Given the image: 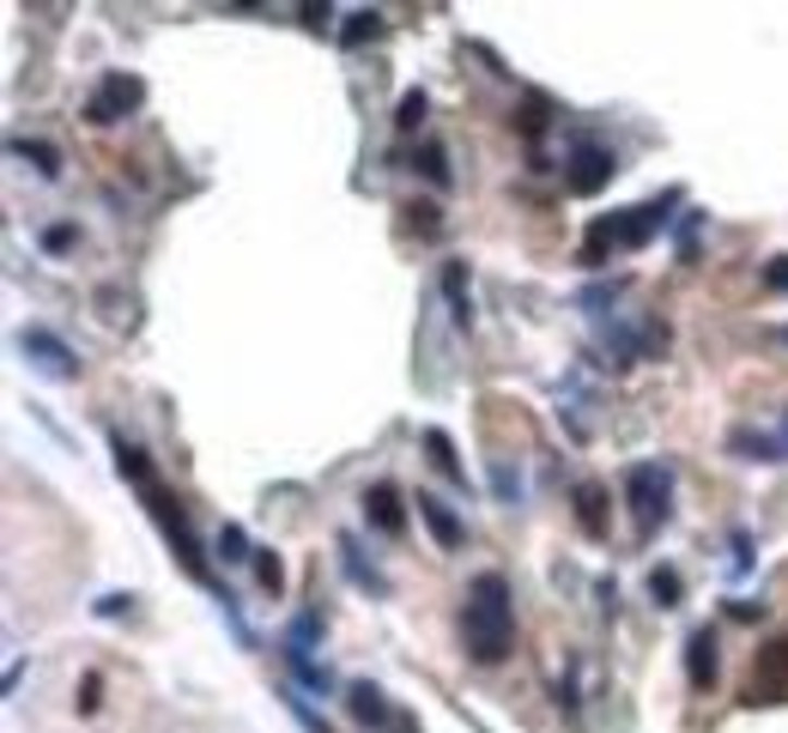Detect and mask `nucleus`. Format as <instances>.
I'll return each instance as SVG.
<instances>
[{"mask_svg": "<svg viewBox=\"0 0 788 733\" xmlns=\"http://www.w3.org/2000/svg\"><path fill=\"white\" fill-rule=\"evenodd\" d=\"M461 643L479 667H497L516 643V607H509V582L497 570H479L467 582V607H461Z\"/></svg>", "mask_w": 788, "mask_h": 733, "instance_id": "1", "label": "nucleus"}, {"mask_svg": "<svg viewBox=\"0 0 788 733\" xmlns=\"http://www.w3.org/2000/svg\"><path fill=\"white\" fill-rule=\"evenodd\" d=\"M679 200H686V195H679V188H667V195L637 200V207L613 212V219H594L589 237H582V268H606L613 254H631V249H643V243H655V237L667 231V219H674Z\"/></svg>", "mask_w": 788, "mask_h": 733, "instance_id": "2", "label": "nucleus"}, {"mask_svg": "<svg viewBox=\"0 0 788 733\" xmlns=\"http://www.w3.org/2000/svg\"><path fill=\"white\" fill-rule=\"evenodd\" d=\"M674 473H667L662 461H637V467H625V504H631V522H637V534H655V527L674 515Z\"/></svg>", "mask_w": 788, "mask_h": 733, "instance_id": "3", "label": "nucleus"}, {"mask_svg": "<svg viewBox=\"0 0 788 733\" xmlns=\"http://www.w3.org/2000/svg\"><path fill=\"white\" fill-rule=\"evenodd\" d=\"M613 176H619V152L606 140H594V134H577L570 152H564V188L577 200H589V195H601Z\"/></svg>", "mask_w": 788, "mask_h": 733, "instance_id": "4", "label": "nucleus"}, {"mask_svg": "<svg viewBox=\"0 0 788 733\" xmlns=\"http://www.w3.org/2000/svg\"><path fill=\"white\" fill-rule=\"evenodd\" d=\"M140 492H146V509H152V515H158V527H164L170 551L183 558V570H188V576H195V582H207V588H212L207 551H200V539L188 534V515H183V509H176V497H170V492H164V485H158V480H152V485H140Z\"/></svg>", "mask_w": 788, "mask_h": 733, "instance_id": "5", "label": "nucleus"}, {"mask_svg": "<svg viewBox=\"0 0 788 733\" xmlns=\"http://www.w3.org/2000/svg\"><path fill=\"white\" fill-rule=\"evenodd\" d=\"M140 98H146V85L134 79V73H103L98 91L85 98V122H91V127H110V122H122L127 110H140Z\"/></svg>", "mask_w": 788, "mask_h": 733, "instance_id": "6", "label": "nucleus"}, {"mask_svg": "<svg viewBox=\"0 0 788 733\" xmlns=\"http://www.w3.org/2000/svg\"><path fill=\"white\" fill-rule=\"evenodd\" d=\"M606 346L619 364H637V358H662L667 352V327L662 322H613L606 327Z\"/></svg>", "mask_w": 788, "mask_h": 733, "instance_id": "7", "label": "nucleus"}, {"mask_svg": "<svg viewBox=\"0 0 788 733\" xmlns=\"http://www.w3.org/2000/svg\"><path fill=\"white\" fill-rule=\"evenodd\" d=\"M788 697V643H771L752 667V685H747V704H783Z\"/></svg>", "mask_w": 788, "mask_h": 733, "instance_id": "8", "label": "nucleus"}, {"mask_svg": "<svg viewBox=\"0 0 788 733\" xmlns=\"http://www.w3.org/2000/svg\"><path fill=\"white\" fill-rule=\"evenodd\" d=\"M365 522L377 527L382 539H401V534H407V504H401V492H394V485H370V492H365Z\"/></svg>", "mask_w": 788, "mask_h": 733, "instance_id": "9", "label": "nucleus"}, {"mask_svg": "<svg viewBox=\"0 0 788 733\" xmlns=\"http://www.w3.org/2000/svg\"><path fill=\"white\" fill-rule=\"evenodd\" d=\"M716 631H691V643H686V679H691V692H710L716 685Z\"/></svg>", "mask_w": 788, "mask_h": 733, "instance_id": "10", "label": "nucleus"}, {"mask_svg": "<svg viewBox=\"0 0 788 733\" xmlns=\"http://www.w3.org/2000/svg\"><path fill=\"white\" fill-rule=\"evenodd\" d=\"M413 509H419V522L424 527H431V539H436V546H461V539H467V527L461 522H455V515H450V504H443V497H431V492H419V497H413Z\"/></svg>", "mask_w": 788, "mask_h": 733, "instance_id": "11", "label": "nucleus"}, {"mask_svg": "<svg viewBox=\"0 0 788 733\" xmlns=\"http://www.w3.org/2000/svg\"><path fill=\"white\" fill-rule=\"evenodd\" d=\"M19 346H25V352L37 358L42 370H56V376H73V352L61 346L56 334H49V327H25V334H19Z\"/></svg>", "mask_w": 788, "mask_h": 733, "instance_id": "12", "label": "nucleus"}, {"mask_svg": "<svg viewBox=\"0 0 788 733\" xmlns=\"http://www.w3.org/2000/svg\"><path fill=\"white\" fill-rule=\"evenodd\" d=\"M346 709H353V721H365V728H389V697H382V685H370V679H358V685H346Z\"/></svg>", "mask_w": 788, "mask_h": 733, "instance_id": "13", "label": "nucleus"}, {"mask_svg": "<svg viewBox=\"0 0 788 733\" xmlns=\"http://www.w3.org/2000/svg\"><path fill=\"white\" fill-rule=\"evenodd\" d=\"M728 449H740V461H788V443L771 431H734Z\"/></svg>", "mask_w": 788, "mask_h": 733, "instance_id": "14", "label": "nucleus"}, {"mask_svg": "<svg viewBox=\"0 0 788 733\" xmlns=\"http://www.w3.org/2000/svg\"><path fill=\"white\" fill-rule=\"evenodd\" d=\"M577 527H582L589 539H601V534H606V492H601L594 480H582V485H577Z\"/></svg>", "mask_w": 788, "mask_h": 733, "instance_id": "15", "label": "nucleus"}, {"mask_svg": "<svg viewBox=\"0 0 788 733\" xmlns=\"http://www.w3.org/2000/svg\"><path fill=\"white\" fill-rule=\"evenodd\" d=\"M340 564H346V576H353L358 588H370V594H389V582H382L377 570H370L365 558H358V539H353V534H340Z\"/></svg>", "mask_w": 788, "mask_h": 733, "instance_id": "16", "label": "nucleus"}, {"mask_svg": "<svg viewBox=\"0 0 788 733\" xmlns=\"http://www.w3.org/2000/svg\"><path fill=\"white\" fill-rule=\"evenodd\" d=\"M443 291H450L455 327H473V297H467V273H461V261H450V268H443Z\"/></svg>", "mask_w": 788, "mask_h": 733, "instance_id": "17", "label": "nucleus"}, {"mask_svg": "<svg viewBox=\"0 0 788 733\" xmlns=\"http://www.w3.org/2000/svg\"><path fill=\"white\" fill-rule=\"evenodd\" d=\"M413 170H424V183L431 188H450V152H443L436 140H424L419 152H413Z\"/></svg>", "mask_w": 788, "mask_h": 733, "instance_id": "18", "label": "nucleus"}, {"mask_svg": "<svg viewBox=\"0 0 788 733\" xmlns=\"http://www.w3.org/2000/svg\"><path fill=\"white\" fill-rule=\"evenodd\" d=\"M424 449H431V461L443 467V473H450L455 485H467V467L455 461V443H450V431H424Z\"/></svg>", "mask_w": 788, "mask_h": 733, "instance_id": "19", "label": "nucleus"}, {"mask_svg": "<svg viewBox=\"0 0 788 733\" xmlns=\"http://www.w3.org/2000/svg\"><path fill=\"white\" fill-rule=\"evenodd\" d=\"M7 152H13V158H30L42 176H56V170H61V152H56V146H42V140H13Z\"/></svg>", "mask_w": 788, "mask_h": 733, "instance_id": "20", "label": "nucleus"}, {"mask_svg": "<svg viewBox=\"0 0 788 733\" xmlns=\"http://www.w3.org/2000/svg\"><path fill=\"white\" fill-rule=\"evenodd\" d=\"M285 661H292V673L304 679V685H310V692H328V685H334V679H328V667H316L310 655H297V649H285Z\"/></svg>", "mask_w": 788, "mask_h": 733, "instance_id": "21", "label": "nucleus"}, {"mask_svg": "<svg viewBox=\"0 0 788 733\" xmlns=\"http://www.w3.org/2000/svg\"><path fill=\"white\" fill-rule=\"evenodd\" d=\"M219 558H225V564H243V558H249V534H243L237 522L219 527Z\"/></svg>", "mask_w": 788, "mask_h": 733, "instance_id": "22", "label": "nucleus"}, {"mask_svg": "<svg viewBox=\"0 0 788 733\" xmlns=\"http://www.w3.org/2000/svg\"><path fill=\"white\" fill-rule=\"evenodd\" d=\"M316 636H322V619H316V612H304V619L292 624V636H285V649L310 655V649H316Z\"/></svg>", "mask_w": 788, "mask_h": 733, "instance_id": "23", "label": "nucleus"}, {"mask_svg": "<svg viewBox=\"0 0 788 733\" xmlns=\"http://www.w3.org/2000/svg\"><path fill=\"white\" fill-rule=\"evenodd\" d=\"M649 594L655 607H679V570H649Z\"/></svg>", "mask_w": 788, "mask_h": 733, "instance_id": "24", "label": "nucleus"}, {"mask_svg": "<svg viewBox=\"0 0 788 733\" xmlns=\"http://www.w3.org/2000/svg\"><path fill=\"white\" fill-rule=\"evenodd\" d=\"M255 582H261L268 594H280V588H285V564L273 558V551H261V558H255Z\"/></svg>", "mask_w": 788, "mask_h": 733, "instance_id": "25", "label": "nucleus"}, {"mask_svg": "<svg viewBox=\"0 0 788 733\" xmlns=\"http://www.w3.org/2000/svg\"><path fill=\"white\" fill-rule=\"evenodd\" d=\"M365 37H377V13H370V7H365V13H353V18H346V30H340V42H346V49H358Z\"/></svg>", "mask_w": 788, "mask_h": 733, "instance_id": "26", "label": "nucleus"}, {"mask_svg": "<svg viewBox=\"0 0 788 733\" xmlns=\"http://www.w3.org/2000/svg\"><path fill=\"white\" fill-rule=\"evenodd\" d=\"M419 122H424V91H407V98H401V110H394V127H401V134H413Z\"/></svg>", "mask_w": 788, "mask_h": 733, "instance_id": "27", "label": "nucleus"}, {"mask_svg": "<svg viewBox=\"0 0 788 733\" xmlns=\"http://www.w3.org/2000/svg\"><path fill=\"white\" fill-rule=\"evenodd\" d=\"M492 485H497V497H504V504H516V497H521V480H516V473H509L504 461L492 467Z\"/></svg>", "mask_w": 788, "mask_h": 733, "instance_id": "28", "label": "nucleus"}, {"mask_svg": "<svg viewBox=\"0 0 788 733\" xmlns=\"http://www.w3.org/2000/svg\"><path fill=\"white\" fill-rule=\"evenodd\" d=\"M42 249H49V254H67V249H73V225H49V231H42Z\"/></svg>", "mask_w": 788, "mask_h": 733, "instance_id": "29", "label": "nucleus"}, {"mask_svg": "<svg viewBox=\"0 0 788 733\" xmlns=\"http://www.w3.org/2000/svg\"><path fill=\"white\" fill-rule=\"evenodd\" d=\"M764 285H771V291H788V254H783V261H771V268H764Z\"/></svg>", "mask_w": 788, "mask_h": 733, "instance_id": "30", "label": "nucleus"}, {"mask_svg": "<svg viewBox=\"0 0 788 733\" xmlns=\"http://www.w3.org/2000/svg\"><path fill=\"white\" fill-rule=\"evenodd\" d=\"M79 709H85V716H91V709H98V673L85 679V692H79Z\"/></svg>", "mask_w": 788, "mask_h": 733, "instance_id": "31", "label": "nucleus"}, {"mask_svg": "<svg viewBox=\"0 0 788 733\" xmlns=\"http://www.w3.org/2000/svg\"><path fill=\"white\" fill-rule=\"evenodd\" d=\"M292 716H297V721H304V728H310V733H328V728H322V721H316V716H310V709L297 704V697H292Z\"/></svg>", "mask_w": 788, "mask_h": 733, "instance_id": "32", "label": "nucleus"}, {"mask_svg": "<svg viewBox=\"0 0 788 733\" xmlns=\"http://www.w3.org/2000/svg\"><path fill=\"white\" fill-rule=\"evenodd\" d=\"M394 733H419V728H413V721H407V716H401V721H394Z\"/></svg>", "mask_w": 788, "mask_h": 733, "instance_id": "33", "label": "nucleus"}, {"mask_svg": "<svg viewBox=\"0 0 788 733\" xmlns=\"http://www.w3.org/2000/svg\"><path fill=\"white\" fill-rule=\"evenodd\" d=\"M783 443H788V424H783Z\"/></svg>", "mask_w": 788, "mask_h": 733, "instance_id": "34", "label": "nucleus"}]
</instances>
